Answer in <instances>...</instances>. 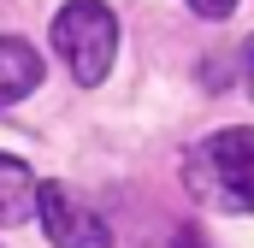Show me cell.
Wrapping results in <instances>:
<instances>
[{"label": "cell", "mask_w": 254, "mask_h": 248, "mask_svg": "<svg viewBox=\"0 0 254 248\" xmlns=\"http://www.w3.org/2000/svg\"><path fill=\"white\" fill-rule=\"evenodd\" d=\"M243 83H249V95H254V36H249V48H243Z\"/></svg>", "instance_id": "cell-7"}, {"label": "cell", "mask_w": 254, "mask_h": 248, "mask_svg": "<svg viewBox=\"0 0 254 248\" xmlns=\"http://www.w3.org/2000/svg\"><path fill=\"white\" fill-rule=\"evenodd\" d=\"M190 6L201 18H231V12H237V0H190Z\"/></svg>", "instance_id": "cell-6"}, {"label": "cell", "mask_w": 254, "mask_h": 248, "mask_svg": "<svg viewBox=\"0 0 254 248\" xmlns=\"http://www.w3.org/2000/svg\"><path fill=\"white\" fill-rule=\"evenodd\" d=\"M36 219V172L12 154H0V225Z\"/></svg>", "instance_id": "cell-5"}, {"label": "cell", "mask_w": 254, "mask_h": 248, "mask_svg": "<svg viewBox=\"0 0 254 248\" xmlns=\"http://www.w3.org/2000/svg\"><path fill=\"white\" fill-rule=\"evenodd\" d=\"M36 219H42L54 248H113L107 219L83 195H71L65 184H36Z\"/></svg>", "instance_id": "cell-3"}, {"label": "cell", "mask_w": 254, "mask_h": 248, "mask_svg": "<svg viewBox=\"0 0 254 248\" xmlns=\"http://www.w3.org/2000/svg\"><path fill=\"white\" fill-rule=\"evenodd\" d=\"M190 184L201 201L231 207V213H254V130L231 124L219 136H207L190 154Z\"/></svg>", "instance_id": "cell-1"}, {"label": "cell", "mask_w": 254, "mask_h": 248, "mask_svg": "<svg viewBox=\"0 0 254 248\" xmlns=\"http://www.w3.org/2000/svg\"><path fill=\"white\" fill-rule=\"evenodd\" d=\"M36 83H42V54L18 36H0V107L24 101Z\"/></svg>", "instance_id": "cell-4"}, {"label": "cell", "mask_w": 254, "mask_h": 248, "mask_svg": "<svg viewBox=\"0 0 254 248\" xmlns=\"http://www.w3.org/2000/svg\"><path fill=\"white\" fill-rule=\"evenodd\" d=\"M54 48L71 65V77L83 89H95L113 71V54H119V18H113V6H101V0H65L60 18H54Z\"/></svg>", "instance_id": "cell-2"}, {"label": "cell", "mask_w": 254, "mask_h": 248, "mask_svg": "<svg viewBox=\"0 0 254 248\" xmlns=\"http://www.w3.org/2000/svg\"><path fill=\"white\" fill-rule=\"evenodd\" d=\"M172 248H207V243H201L195 231H184V237H178V243H172Z\"/></svg>", "instance_id": "cell-8"}]
</instances>
